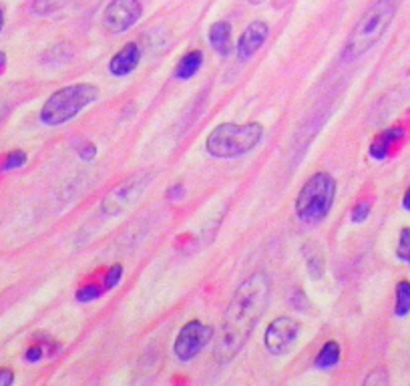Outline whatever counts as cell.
Listing matches in <instances>:
<instances>
[{"instance_id":"8fae6325","label":"cell","mask_w":410,"mask_h":386,"mask_svg":"<svg viewBox=\"0 0 410 386\" xmlns=\"http://www.w3.org/2000/svg\"><path fill=\"white\" fill-rule=\"evenodd\" d=\"M141 60V47L137 43H127L109 63V73L113 77H127L137 69Z\"/></svg>"},{"instance_id":"cb8c5ba5","label":"cell","mask_w":410,"mask_h":386,"mask_svg":"<svg viewBox=\"0 0 410 386\" xmlns=\"http://www.w3.org/2000/svg\"><path fill=\"white\" fill-rule=\"evenodd\" d=\"M396 256H399V259L406 262V264L410 266V227H404V230L400 232Z\"/></svg>"},{"instance_id":"e0dca14e","label":"cell","mask_w":410,"mask_h":386,"mask_svg":"<svg viewBox=\"0 0 410 386\" xmlns=\"http://www.w3.org/2000/svg\"><path fill=\"white\" fill-rule=\"evenodd\" d=\"M70 4V0H33V12L36 16H53L59 14Z\"/></svg>"},{"instance_id":"277c9868","label":"cell","mask_w":410,"mask_h":386,"mask_svg":"<svg viewBox=\"0 0 410 386\" xmlns=\"http://www.w3.org/2000/svg\"><path fill=\"white\" fill-rule=\"evenodd\" d=\"M264 137V127L259 123H222L211 131L205 141V149L211 157L230 159L242 157L246 153L254 151Z\"/></svg>"},{"instance_id":"7402d4cb","label":"cell","mask_w":410,"mask_h":386,"mask_svg":"<svg viewBox=\"0 0 410 386\" xmlns=\"http://www.w3.org/2000/svg\"><path fill=\"white\" fill-rule=\"evenodd\" d=\"M26 165V153L21 151V149H14L6 157H4V163H2V169L4 171H14V169H21Z\"/></svg>"},{"instance_id":"30bf717a","label":"cell","mask_w":410,"mask_h":386,"mask_svg":"<svg viewBox=\"0 0 410 386\" xmlns=\"http://www.w3.org/2000/svg\"><path fill=\"white\" fill-rule=\"evenodd\" d=\"M268 35H270V26L264 21H254L247 24L246 31L237 41V57L242 60L252 59L261 48V45L268 41Z\"/></svg>"},{"instance_id":"4dcf8cb0","label":"cell","mask_w":410,"mask_h":386,"mask_svg":"<svg viewBox=\"0 0 410 386\" xmlns=\"http://www.w3.org/2000/svg\"><path fill=\"white\" fill-rule=\"evenodd\" d=\"M402 208L410 211V188L406 189V193H404V198H402Z\"/></svg>"},{"instance_id":"7a4b0ae2","label":"cell","mask_w":410,"mask_h":386,"mask_svg":"<svg viewBox=\"0 0 410 386\" xmlns=\"http://www.w3.org/2000/svg\"><path fill=\"white\" fill-rule=\"evenodd\" d=\"M400 0H376L374 4L364 12L362 18L356 23L350 38L344 48V59L356 60L366 55L376 43L384 36L394 14L399 11Z\"/></svg>"},{"instance_id":"4316f807","label":"cell","mask_w":410,"mask_h":386,"mask_svg":"<svg viewBox=\"0 0 410 386\" xmlns=\"http://www.w3.org/2000/svg\"><path fill=\"white\" fill-rule=\"evenodd\" d=\"M43 356H45V348H43V346H33V348L26 350L24 360H26V363H38V360H43Z\"/></svg>"},{"instance_id":"d4e9b609","label":"cell","mask_w":410,"mask_h":386,"mask_svg":"<svg viewBox=\"0 0 410 386\" xmlns=\"http://www.w3.org/2000/svg\"><path fill=\"white\" fill-rule=\"evenodd\" d=\"M290 304H292L293 310H298V312H310V300H308L304 290H300V288L293 290L292 298H290Z\"/></svg>"},{"instance_id":"83f0119b","label":"cell","mask_w":410,"mask_h":386,"mask_svg":"<svg viewBox=\"0 0 410 386\" xmlns=\"http://www.w3.org/2000/svg\"><path fill=\"white\" fill-rule=\"evenodd\" d=\"M364 385H388V378L387 375H384V370H374L372 375L364 380Z\"/></svg>"},{"instance_id":"9a60e30c","label":"cell","mask_w":410,"mask_h":386,"mask_svg":"<svg viewBox=\"0 0 410 386\" xmlns=\"http://www.w3.org/2000/svg\"><path fill=\"white\" fill-rule=\"evenodd\" d=\"M210 45L220 55H227L232 48V24L227 21H217L210 26Z\"/></svg>"},{"instance_id":"ffe728a7","label":"cell","mask_w":410,"mask_h":386,"mask_svg":"<svg viewBox=\"0 0 410 386\" xmlns=\"http://www.w3.org/2000/svg\"><path fill=\"white\" fill-rule=\"evenodd\" d=\"M107 290L103 286H82L81 290H77L75 294V298H77V302H82V304H87V302H93V300H99Z\"/></svg>"},{"instance_id":"d6986e66","label":"cell","mask_w":410,"mask_h":386,"mask_svg":"<svg viewBox=\"0 0 410 386\" xmlns=\"http://www.w3.org/2000/svg\"><path fill=\"white\" fill-rule=\"evenodd\" d=\"M72 57V47L69 43H60V45H55L47 50V55H43V60L48 63V65H63Z\"/></svg>"},{"instance_id":"5b68a950","label":"cell","mask_w":410,"mask_h":386,"mask_svg":"<svg viewBox=\"0 0 410 386\" xmlns=\"http://www.w3.org/2000/svg\"><path fill=\"white\" fill-rule=\"evenodd\" d=\"M336 201V181L334 177L320 171L306 181L298 198H296V213L306 223L322 222L332 210Z\"/></svg>"},{"instance_id":"ba28073f","label":"cell","mask_w":410,"mask_h":386,"mask_svg":"<svg viewBox=\"0 0 410 386\" xmlns=\"http://www.w3.org/2000/svg\"><path fill=\"white\" fill-rule=\"evenodd\" d=\"M141 14L139 0H111L103 12V24L111 35H121L139 21Z\"/></svg>"},{"instance_id":"44dd1931","label":"cell","mask_w":410,"mask_h":386,"mask_svg":"<svg viewBox=\"0 0 410 386\" xmlns=\"http://www.w3.org/2000/svg\"><path fill=\"white\" fill-rule=\"evenodd\" d=\"M370 211H372V201H368V199H362V201H358L350 211V220L352 223H364L368 220V215H370Z\"/></svg>"},{"instance_id":"7c38bea8","label":"cell","mask_w":410,"mask_h":386,"mask_svg":"<svg viewBox=\"0 0 410 386\" xmlns=\"http://www.w3.org/2000/svg\"><path fill=\"white\" fill-rule=\"evenodd\" d=\"M404 137V129L402 127H388L384 129L374 141H372V145H370V157L376 159V161H384L388 155H390V149L399 143L400 139Z\"/></svg>"},{"instance_id":"52a82bcc","label":"cell","mask_w":410,"mask_h":386,"mask_svg":"<svg viewBox=\"0 0 410 386\" xmlns=\"http://www.w3.org/2000/svg\"><path fill=\"white\" fill-rule=\"evenodd\" d=\"M149 181H151V177L147 176V173L131 177L129 181L121 183L117 189H113V191L103 199L101 211H103L105 215H119L121 211L127 210L129 205H133V203L143 195V191L147 189Z\"/></svg>"},{"instance_id":"1f68e13d","label":"cell","mask_w":410,"mask_h":386,"mask_svg":"<svg viewBox=\"0 0 410 386\" xmlns=\"http://www.w3.org/2000/svg\"><path fill=\"white\" fill-rule=\"evenodd\" d=\"M6 115H9V107L6 105H0V123L6 119Z\"/></svg>"},{"instance_id":"484cf974","label":"cell","mask_w":410,"mask_h":386,"mask_svg":"<svg viewBox=\"0 0 410 386\" xmlns=\"http://www.w3.org/2000/svg\"><path fill=\"white\" fill-rule=\"evenodd\" d=\"M77 153H79V157H81L82 161H93L95 157H97V145L91 143V141H85V143H81L77 147Z\"/></svg>"},{"instance_id":"6da1fadb","label":"cell","mask_w":410,"mask_h":386,"mask_svg":"<svg viewBox=\"0 0 410 386\" xmlns=\"http://www.w3.org/2000/svg\"><path fill=\"white\" fill-rule=\"evenodd\" d=\"M270 278L258 272L242 282L235 290L232 302L225 310L220 336L213 344V358L220 364L234 360L239 350L246 346L254 328L258 326L266 308L270 304Z\"/></svg>"},{"instance_id":"8992f818","label":"cell","mask_w":410,"mask_h":386,"mask_svg":"<svg viewBox=\"0 0 410 386\" xmlns=\"http://www.w3.org/2000/svg\"><path fill=\"white\" fill-rule=\"evenodd\" d=\"M213 340V326L203 324L200 320H191L185 326H181L173 342V354L179 363H189L193 358H198L207 344Z\"/></svg>"},{"instance_id":"5bb4252c","label":"cell","mask_w":410,"mask_h":386,"mask_svg":"<svg viewBox=\"0 0 410 386\" xmlns=\"http://www.w3.org/2000/svg\"><path fill=\"white\" fill-rule=\"evenodd\" d=\"M201 65H203V53L201 50H189L188 55H183L181 60L177 63L173 77L177 81H189L200 73Z\"/></svg>"},{"instance_id":"d6a6232c","label":"cell","mask_w":410,"mask_h":386,"mask_svg":"<svg viewBox=\"0 0 410 386\" xmlns=\"http://www.w3.org/2000/svg\"><path fill=\"white\" fill-rule=\"evenodd\" d=\"M4 67H6V55H4V53H0V75H2Z\"/></svg>"},{"instance_id":"ac0fdd59","label":"cell","mask_w":410,"mask_h":386,"mask_svg":"<svg viewBox=\"0 0 410 386\" xmlns=\"http://www.w3.org/2000/svg\"><path fill=\"white\" fill-rule=\"evenodd\" d=\"M394 314L399 318H404L410 314V282L402 280L396 284V306Z\"/></svg>"},{"instance_id":"f546056e","label":"cell","mask_w":410,"mask_h":386,"mask_svg":"<svg viewBox=\"0 0 410 386\" xmlns=\"http://www.w3.org/2000/svg\"><path fill=\"white\" fill-rule=\"evenodd\" d=\"M14 382V372L11 368H0V386H11Z\"/></svg>"},{"instance_id":"3957f363","label":"cell","mask_w":410,"mask_h":386,"mask_svg":"<svg viewBox=\"0 0 410 386\" xmlns=\"http://www.w3.org/2000/svg\"><path fill=\"white\" fill-rule=\"evenodd\" d=\"M97 99H99V87L91 82H77V85L63 87L45 101V105L41 109V121L48 127L65 125Z\"/></svg>"},{"instance_id":"603a6c76","label":"cell","mask_w":410,"mask_h":386,"mask_svg":"<svg viewBox=\"0 0 410 386\" xmlns=\"http://www.w3.org/2000/svg\"><path fill=\"white\" fill-rule=\"evenodd\" d=\"M121 278H123V266L121 264H113L109 268V272H107L105 280H103V288H105L107 292H111L113 288H117Z\"/></svg>"},{"instance_id":"9c48e42d","label":"cell","mask_w":410,"mask_h":386,"mask_svg":"<svg viewBox=\"0 0 410 386\" xmlns=\"http://www.w3.org/2000/svg\"><path fill=\"white\" fill-rule=\"evenodd\" d=\"M298 334H300V322L298 320H293L290 316L276 318L274 322H270V326L266 330V336H264L266 350L274 354V356H280L296 342Z\"/></svg>"},{"instance_id":"2e32d148","label":"cell","mask_w":410,"mask_h":386,"mask_svg":"<svg viewBox=\"0 0 410 386\" xmlns=\"http://www.w3.org/2000/svg\"><path fill=\"white\" fill-rule=\"evenodd\" d=\"M340 358H342L340 344H338L336 340H328V342L320 348V352H318L314 364H316L318 370L330 372V370H334V368L340 364Z\"/></svg>"},{"instance_id":"f1b7e54d","label":"cell","mask_w":410,"mask_h":386,"mask_svg":"<svg viewBox=\"0 0 410 386\" xmlns=\"http://www.w3.org/2000/svg\"><path fill=\"white\" fill-rule=\"evenodd\" d=\"M183 193H185L183 183H176V186H171V188L167 189V199H181Z\"/></svg>"},{"instance_id":"e575fe53","label":"cell","mask_w":410,"mask_h":386,"mask_svg":"<svg viewBox=\"0 0 410 386\" xmlns=\"http://www.w3.org/2000/svg\"><path fill=\"white\" fill-rule=\"evenodd\" d=\"M249 2H252V4H261L264 0H249Z\"/></svg>"},{"instance_id":"836d02e7","label":"cell","mask_w":410,"mask_h":386,"mask_svg":"<svg viewBox=\"0 0 410 386\" xmlns=\"http://www.w3.org/2000/svg\"><path fill=\"white\" fill-rule=\"evenodd\" d=\"M2 28H4V11L0 9V33H2Z\"/></svg>"},{"instance_id":"4fadbf2b","label":"cell","mask_w":410,"mask_h":386,"mask_svg":"<svg viewBox=\"0 0 410 386\" xmlns=\"http://www.w3.org/2000/svg\"><path fill=\"white\" fill-rule=\"evenodd\" d=\"M302 254H304L306 269L310 274L312 280H322L324 278V272H326V259H324V254L318 246L316 242H308L304 247H302Z\"/></svg>"}]
</instances>
